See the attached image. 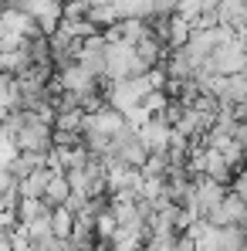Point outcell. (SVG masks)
Returning a JSON list of instances; mask_svg holds the SVG:
<instances>
[{"label":"cell","mask_w":247,"mask_h":251,"mask_svg":"<svg viewBox=\"0 0 247 251\" xmlns=\"http://www.w3.org/2000/svg\"><path fill=\"white\" fill-rule=\"evenodd\" d=\"M58 88H65V92H75V95H85V92H91V88H102V78H95L85 65L78 61H71V65H65V68H58Z\"/></svg>","instance_id":"obj_5"},{"label":"cell","mask_w":247,"mask_h":251,"mask_svg":"<svg viewBox=\"0 0 247 251\" xmlns=\"http://www.w3.org/2000/svg\"><path fill=\"white\" fill-rule=\"evenodd\" d=\"M75 221H78V217H75L68 207H54L51 210V224H54V234H58V238H71Z\"/></svg>","instance_id":"obj_12"},{"label":"cell","mask_w":247,"mask_h":251,"mask_svg":"<svg viewBox=\"0 0 247 251\" xmlns=\"http://www.w3.org/2000/svg\"><path fill=\"white\" fill-rule=\"evenodd\" d=\"M71 183H68V176L65 173H54L51 176V183H47V194H44V204L54 210V207H65L68 201H71Z\"/></svg>","instance_id":"obj_7"},{"label":"cell","mask_w":247,"mask_h":251,"mask_svg":"<svg viewBox=\"0 0 247 251\" xmlns=\"http://www.w3.org/2000/svg\"><path fill=\"white\" fill-rule=\"evenodd\" d=\"M14 7L27 10L34 17V24L41 27V34H47V38H54L65 24V0H21Z\"/></svg>","instance_id":"obj_2"},{"label":"cell","mask_w":247,"mask_h":251,"mask_svg":"<svg viewBox=\"0 0 247 251\" xmlns=\"http://www.w3.org/2000/svg\"><path fill=\"white\" fill-rule=\"evenodd\" d=\"M206 65H210L220 78H227V75H244L247 72V48H244V41H241V34L230 38L227 44H220Z\"/></svg>","instance_id":"obj_3"},{"label":"cell","mask_w":247,"mask_h":251,"mask_svg":"<svg viewBox=\"0 0 247 251\" xmlns=\"http://www.w3.org/2000/svg\"><path fill=\"white\" fill-rule=\"evenodd\" d=\"M78 65H85L95 78L109 75V38L105 34H91L78 44Z\"/></svg>","instance_id":"obj_4"},{"label":"cell","mask_w":247,"mask_h":251,"mask_svg":"<svg viewBox=\"0 0 247 251\" xmlns=\"http://www.w3.org/2000/svg\"><path fill=\"white\" fill-rule=\"evenodd\" d=\"M112 3H115V10H119L122 21H129V17L149 21L153 17V0H112Z\"/></svg>","instance_id":"obj_11"},{"label":"cell","mask_w":247,"mask_h":251,"mask_svg":"<svg viewBox=\"0 0 247 251\" xmlns=\"http://www.w3.org/2000/svg\"><path fill=\"white\" fill-rule=\"evenodd\" d=\"M217 24L234 27V31L241 34V27L247 24V0H220V7H217Z\"/></svg>","instance_id":"obj_6"},{"label":"cell","mask_w":247,"mask_h":251,"mask_svg":"<svg viewBox=\"0 0 247 251\" xmlns=\"http://www.w3.org/2000/svg\"><path fill=\"white\" fill-rule=\"evenodd\" d=\"M7 119H10V109H7V105H0V126L7 123Z\"/></svg>","instance_id":"obj_16"},{"label":"cell","mask_w":247,"mask_h":251,"mask_svg":"<svg viewBox=\"0 0 247 251\" xmlns=\"http://www.w3.org/2000/svg\"><path fill=\"white\" fill-rule=\"evenodd\" d=\"M10 3H21V0H10Z\"/></svg>","instance_id":"obj_18"},{"label":"cell","mask_w":247,"mask_h":251,"mask_svg":"<svg viewBox=\"0 0 247 251\" xmlns=\"http://www.w3.org/2000/svg\"><path fill=\"white\" fill-rule=\"evenodd\" d=\"M153 92H156L153 75H132V78H122V82H109V88H105L109 105L119 109L122 116H132L135 109H142Z\"/></svg>","instance_id":"obj_1"},{"label":"cell","mask_w":247,"mask_h":251,"mask_svg":"<svg viewBox=\"0 0 247 251\" xmlns=\"http://www.w3.org/2000/svg\"><path fill=\"white\" fill-rule=\"evenodd\" d=\"M44 214H51V207L44 204L41 197H21V204H17V221L21 224H34Z\"/></svg>","instance_id":"obj_10"},{"label":"cell","mask_w":247,"mask_h":251,"mask_svg":"<svg viewBox=\"0 0 247 251\" xmlns=\"http://www.w3.org/2000/svg\"><path fill=\"white\" fill-rule=\"evenodd\" d=\"M54 173H58V170L44 167V170H34L31 176H24V180H21V197H41V201H44L47 183H51V176H54Z\"/></svg>","instance_id":"obj_8"},{"label":"cell","mask_w":247,"mask_h":251,"mask_svg":"<svg viewBox=\"0 0 247 251\" xmlns=\"http://www.w3.org/2000/svg\"><path fill=\"white\" fill-rule=\"evenodd\" d=\"M24 72H31V58H27L24 48H21V51H0V75L21 78Z\"/></svg>","instance_id":"obj_9"},{"label":"cell","mask_w":247,"mask_h":251,"mask_svg":"<svg viewBox=\"0 0 247 251\" xmlns=\"http://www.w3.org/2000/svg\"><path fill=\"white\" fill-rule=\"evenodd\" d=\"M200 7H203V0H180V14H186L193 21H200Z\"/></svg>","instance_id":"obj_14"},{"label":"cell","mask_w":247,"mask_h":251,"mask_svg":"<svg viewBox=\"0 0 247 251\" xmlns=\"http://www.w3.org/2000/svg\"><path fill=\"white\" fill-rule=\"evenodd\" d=\"M230 190H234V194H241V197L247 201V170H237V176H234Z\"/></svg>","instance_id":"obj_15"},{"label":"cell","mask_w":247,"mask_h":251,"mask_svg":"<svg viewBox=\"0 0 247 251\" xmlns=\"http://www.w3.org/2000/svg\"><path fill=\"white\" fill-rule=\"evenodd\" d=\"M241 41H244V48H247V24L241 27Z\"/></svg>","instance_id":"obj_17"},{"label":"cell","mask_w":247,"mask_h":251,"mask_svg":"<svg viewBox=\"0 0 247 251\" xmlns=\"http://www.w3.org/2000/svg\"><path fill=\"white\" fill-rule=\"evenodd\" d=\"M244 119H247V109H244Z\"/></svg>","instance_id":"obj_19"},{"label":"cell","mask_w":247,"mask_h":251,"mask_svg":"<svg viewBox=\"0 0 247 251\" xmlns=\"http://www.w3.org/2000/svg\"><path fill=\"white\" fill-rule=\"evenodd\" d=\"M14 190H21V180H14L10 170L0 167V197H3V194H14Z\"/></svg>","instance_id":"obj_13"}]
</instances>
